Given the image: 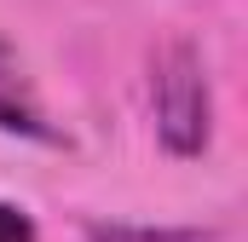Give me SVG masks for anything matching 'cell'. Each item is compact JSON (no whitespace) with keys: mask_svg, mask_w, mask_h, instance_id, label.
Wrapping results in <instances>:
<instances>
[{"mask_svg":"<svg viewBox=\"0 0 248 242\" xmlns=\"http://www.w3.org/2000/svg\"><path fill=\"white\" fill-rule=\"evenodd\" d=\"M0 133H17V138H41V144H58V127L46 121L41 98H35V81L17 58V46L0 35Z\"/></svg>","mask_w":248,"mask_h":242,"instance_id":"obj_2","label":"cell"},{"mask_svg":"<svg viewBox=\"0 0 248 242\" xmlns=\"http://www.w3.org/2000/svg\"><path fill=\"white\" fill-rule=\"evenodd\" d=\"M150 116L156 133L173 156H202L208 133H214V92H208V69L190 41H168L150 58Z\"/></svg>","mask_w":248,"mask_h":242,"instance_id":"obj_1","label":"cell"},{"mask_svg":"<svg viewBox=\"0 0 248 242\" xmlns=\"http://www.w3.org/2000/svg\"><path fill=\"white\" fill-rule=\"evenodd\" d=\"M0 242H41V231H35V219H29L23 208L0 202Z\"/></svg>","mask_w":248,"mask_h":242,"instance_id":"obj_4","label":"cell"},{"mask_svg":"<svg viewBox=\"0 0 248 242\" xmlns=\"http://www.w3.org/2000/svg\"><path fill=\"white\" fill-rule=\"evenodd\" d=\"M87 242H208L202 231H150V225H93Z\"/></svg>","mask_w":248,"mask_h":242,"instance_id":"obj_3","label":"cell"}]
</instances>
